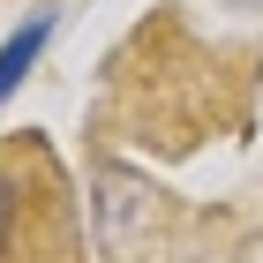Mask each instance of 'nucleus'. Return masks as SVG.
I'll return each instance as SVG.
<instances>
[{
    "label": "nucleus",
    "mask_w": 263,
    "mask_h": 263,
    "mask_svg": "<svg viewBox=\"0 0 263 263\" xmlns=\"http://www.w3.org/2000/svg\"><path fill=\"white\" fill-rule=\"evenodd\" d=\"M0 263H83L76 203L45 143L0 151Z\"/></svg>",
    "instance_id": "nucleus-1"
},
{
    "label": "nucleus",
    "mask_w": 263,
    "mask_h": 263,
    "mask_svg": "<svg viewBox=\"0 0 263 263\" xmlns=\"http://www.w3.org/2000/svg\"><path fill=\"white\" fill-rule=\"evenodd\" d=\"M45 38H53V15H38L30 30H15V38L0 45V98H8V90L23 83V68H30V61L45 53Z\"/></svg>",
    "instance_id": "nucleus-2"
}]
</instances>
